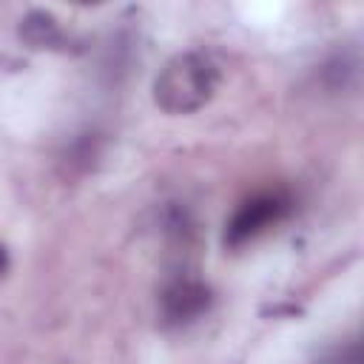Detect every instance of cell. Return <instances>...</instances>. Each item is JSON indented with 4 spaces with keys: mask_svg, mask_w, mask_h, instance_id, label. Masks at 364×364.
<instances>
[{
    "mask_svg": "<svg viewBox=\"0 0 364 364\" xmlns=\"http://www.w3.org/2000/svg\"><path fill=\"white\" fill-rule=\"evenodd\" d=\"M290 205H293L290 196L284 191H279V188L276 191L253 193L228 219V225H225V245L228 247H242V245L253 242L256 236H262L264 230L279 225L290 213Z\"/></svg>",
    "mask_w": 364,
    "mask_h": 364,
    "instance_id": "obj_2",
    "label": "cell"
},
{
    "mask_svg": "<svg viewBox=\"0 0 364 364\" xmlns=\"http://www.w3.org/2000/svg\"><path fill=\"white\" fill-rule=\"evenodd\" d=\"M213 304V290L196 276H173L162 284L156 313L162 327H188L199 321Z\"/></svg>",
    "mask_w": 364,
    "mask_h": 364,
    "instance_id": "obj_3",
    "label": "cell"
},
{
    "mask_svg": "<svg viewBox=\"0 0 364 364\" xmlns=\"http://www.w3.org/2000/svg\"><path fill=\"white\" fill-rule=\"evenodd\" d=\"M20 37L26 46L31 48H51V51H65L71 46L68 34L63 31L60 20L51 14V11H28L23 20H20Z\"/></svg>",
    "mask_w": 364,
    "mask_h": 364,
    "instance_id": "obj_4",
    "label": "cell"
},
{
    "mask_svg": "<svg viewBox=\"0 0 364 364\" xmlns=\"http://www.w3.org/2000/svg\"><path fill=\"white\" fill-rule=\"evenodd\" d=\"M219 88V65L202 51L171 57L154 80V102L165 114H193L205 108Z\"/></svg>",
    "mask_w": 364,
    "mask_h": 364,
    "instance_id": "obj_1",
    "label": "cell"
},
{
    "mask_svg": "<svg viewBox=\"0 0 364 364\" xmlns=\"http://www.w3.org/2000/svg\"><path fill=\"white\" fill-rule=\"evenodd\" d=\"M318 364H361V344L355 338H350L344 344H336L333 350H327L321 355Z\"/></svg>",
    "mask_w": 364,
    "mask_h": 364,
    "instance_id": "obj_6",
    "label": "cell"
},
{
    "mask_svg": "<svg viewBox=\"0 0 364 364\" xmlns=\"http://www.w3.org/2000/svg\"><path fill=\"white\" fill-rule=\"evenodd\" d=\"M100 156V136L97 134H80L71 145H68V151H65V162H68V168H74V171H85V168H91V162Z\"/></svg>",
    "mask_w": 364,
    "mask_h": 364,
    "instance_id": "obj_5",
    "label": "cell"
},
{
    "mask_svg": "<svg viewBox=\"0 0 364 364\" xmlns=\"http://www.w3.org/2000/svg\"><path fill=\"white\" fill-rule=\"evenodd\" d=\"M6 267H9V253H6V247L0 245V276L6 273Z\"/></svg>",
    "mask_w": 364,
    "mask_h": 364,
    "instance_id": "obj_7",
    "label": "cell"
}]
</instances>
